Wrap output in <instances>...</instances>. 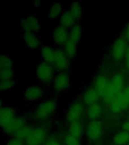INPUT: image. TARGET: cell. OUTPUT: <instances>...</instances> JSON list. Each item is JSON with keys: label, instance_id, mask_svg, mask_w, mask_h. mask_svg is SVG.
I'll list each match as a JSON object with an SVG mask.
<instances>
[{"label": "cell", "instance_id": "cell-27", "mask_svg": "<svg viewBox=\"0 0 129 145\" xmlns=\"http://www.w3.org/2000/svg\"><path fill=\"white\" fill-rule=\"evenodd\" d=\"M68 11L76 19V20H79L82 15V8L81 5L79 2H73L70 5V8Z\"/></svg>", "mask_w": 129, "mask_h": 145}, {"label": "cell", "instance_id": "cell-9", "mask_svg": "<svg viewBox=\"0 0 129 145\" xmlns=\"http://www.w3.org/2000/svg\"><path fill=\"white\" fill-rule=\"evenodd\" d=\"M104 133V125L99 120H91L86 126V136L91 141H97Z\"/></svg>", "mask_w": 129, "mask_h": 145}, {"label": "cell", "instance_id": "cell-28", "mask_svg": "<svg viewBox=\"0 0 129 145\" xmlns=\"http://www.w3.org/2000/svg\"><path fill=\"white\" fill-rule=\"evenodd\" d=\"M82 36V27L79 24H76L70 29V39L76 43H79Z\"/></svg>", "mask_w": 129, "mask_h": 145}, {"label": "cell", "instance_id": "cell-6", "mask_svg": "<svg viewBox=\"0 0 129 145\" xmlns=\"http://www.w3.org/2000/svg\"><path fill=\"white\" fill-rule=\"evenodd\" d=\"M85 112V106L81 101H76L72 102L67 108L65 113V119L68 123L76 122L80 120Z\"/></svg>", "mask_w": 129, "mask_h": 145}, {"label": "cell", "instance_id": "cell-32", "mask_svg": "<svg viewBox=\"0 0 129 145\" xmlns=\"http://www.w3.org/2000/svg\"><path fill=\"white\" fill-rule=\"evenodd\" d=\"M6 145H24V143H23V140L17 138H14L10 139L7 142Z\"/></svg>", "mask_w": 129, "mask_h": 145}, {"label": "cell", "instance_id": "cell-8", "mask_svg": "<svg viewBox=\"0 0 129 145\" xmlns=\"http://www.w3.org/2000/svg\"><path fill=\"white\" fill-rule=\"evenodd\" d=\"M71 84V79L69 73L66 72H58L56 73L52 82V88L57 93L66 91L69 89Z\"/></svg>", "mask_w": 129, "mask_h": 145}, {"label": "cell", "instance_id": "cell-1", "mask_svg": "<svg viewBox=\"0 0 129 145\" xmlns=\"http://www.w3.org/2000/svg\"><path fill=\"white\" fill-rule=\"evenodd\" d=\"M57 107V101L52 98L42 101L38 104L33 113L34 120L37 121H44L54 115Z\"/></svg>", "mask_w": 129, "mask_h": 145}, {"label": "cell", "instance_id": "cell-5", "mask_svg": "<svg viewBox=\"0 0 129 145\" xmlns=\"http://www.w3.org/2000/svg\"><path fill=\"white\" fill-rule=\"evenodd\" d=\"M14 61L8 54L0 57V80L14 79Z\"/></svg>", "mask_w": 129, "mask_h": 145}, {"label": "cell", "instance_id": "cell-21", "mask_svg": "<svg viewBox=\"0 0 129 145\" xmlns=\"http://www.w3.org/2000/svg\"><path fill=\"white\" fill-rule=\"evenodd\" d=\"M56 54V49L50 45H45L40 48V55L44 62L48 63H53L54 57Z\"/></svg>", "mask_w": 129, "mask_h": 145}, {"label": "cell", "instance_id": "cell-13", "mask_svg": "<svg viewBox=\"0 0 129 145\" xmlns=\"http://www.w3.org/2000/svg\"><path fill=\"white\" fill-rule=\"evenodd\" d=\"M47 138V131L42 127H35L26 139V145H41Z\"/></svg>", "mask_w": 129, "mask_h": 145}, {"label": "cell", "instance_id": "cell-14", "mask_svg": "<svg viewBox=\"0 0 129 145\" xmlns=\"http://www.w3.org/2000/svg\"><path fill=\"white\" fill-rule=\"evenodd\" d=\"M52 38L55 45L63 47L70 39V32L67 29L58 25L53 30Z\"/></svg>", "mask_w": 129, "mask_h": 145}, {"label": "cell", "instance_id": "cell-12", "mask_svg": "<svg viewBox=\"0 0 129 145\" xmlns=\"http://www.w3.org/2000/svg\"><path fill=\"white\" fill-rule=\"evenodd\" d=\"M45 95V89L39 85L29 86L24 91L23 99L27 102H36L42 99Z\"/></svg>", "mask_w": 129, "mask_h": 145}, {"label": "cell", "instance_id": "cell-23", "mask_svg": "<svg viewBox=\"0 0 129 145\" xmlns=\"http://www.w3.org/2000/svg\"><path fill=\"white\" fill-rule=\"evenodd\" d=\"M84 133V125L82 122L79 120L76 122L70 123L69 129H68V134L70 135L73 136L75 138H80Z\"/></svg>", "mask_w": 129, "mask_h": 145}, {"label": "cell", "instance_id": "cell-4", "mask_svg": "<svg viewBox=\"0 0 129 145\" xmlns=\"http://www.w3.org/2000/svg\"><path fill=\"white\" fill-rule=\"evenodd\" d=\"M129 107V85L115 95L109 104V110L113 113H120Z\"/></svg>", "mask_w": 129, "mask_h": 145}, {"label": "cell", "instance_id": "cell-7", "mask_svg": "<svg viewBox=\"0 0 129 145\" xmlns=\"http://www.w3.org/2000/svg\"><path fill=\"white\" fill-rule=\"evenodd\" d=\"M128 45L124 37H118L113 41L111 46V55L115 61H121L124 58Z\"/></svg>", "mask_w": 129, "mask_h": 145}, {"label": "cell", "instance_id": "cell-17", "mask_svg": "<svg viewBox=\"0 0 129 145\" xmlns=\"http://www.w3.org/2000/svg\"><path fill=\"white\" fill-rule=\"evenodd\" d=\"M26 125H27V121L25 118L23 116H16L14 120L8 126L2 129V131L8 135H14L19 129L25 126Z\"/></svg>", "mask_w": 129, "mask_h": 145}, {"label": "cell", "instance_id": "cell-33", "mask_svg": "<svg viewBox=\"0 0 129 145\" xmlns=\"http://www.w3.org/2000/svg\"><path fill=\"white\" fill-rule=\"evenodd\" d=\"M45 145H61V144L56 138H49L46 140Z\"/></svg>", "mask_w": 129, "mask_h": 145}, {"label": "cell", "instance_id": "cell-11", "mask_svg": "<svg viewBox=\"0 0 129 145\" xmlns=\"http://www.w3.org/2000/svg\"><path fill=\"white\" fill-rule=\"evenodd\" d=\"M70 60L62 48H57L52 65L58 72H67L70 67Z\"/></svg>", "mask_w": 129, "mask_h": 145}, {"label": "cell", "instance_id": "cell-3", "mask_svg": "<svg viewBox=\"0 0 129 145\" xmlns=\"http://www.w3.org/2000/svg\"><path fill=\"white\" fill-rule=\"evenodd\" d=\"M55 69L51 63L42 61L36 68V77L41 84L47 86L51 83L55 76Z\"/></svg>", "mask_w": 129, "mask_h": 145}, {"label": "cell", "instance_id": "cell-35", "mask_svg": "<svg viewBox=\"0 0 129 145\" xmlns=\"http://www.w3.org/2000/svg\"><path fill=\"white\" fill-rule=\"evenodd\" d=\"M123 35H124V38L126 40L129 41V22L128 23L126 26H125V28H124V29Z\"/></svg>", "mask_w": 129, "mask_h": 145}, {"label": "cell", "instance_id": "cell-36", "mask_svg": "<svg viewBox=\"0 0 129 145\" xmlns=\"http://www.w3.org/2000/svg\"><path fill=\"white\" fill-rule=\"evenodd\" d=\"M122 129L124 131H127L129 133V120L128 121H124L122 124Z\"/></svg>", "mask_w": 129, "mask_h": 145}, {"label": "cell", "instance_id": "cell-20", "mask_svg": "<svg viewBox=\"0 0 129 145\" xmlns=\"http://www.w3.org/2000/svg\"><path fill=\"white\" fill-rule=\"evenodd\" d=\"M100 95L94 90V88L92 86L88 87L84 91L81 95V101L84 104L86 105H91L97 102V100L99 99Z\"/></svg>", "mask_w": 129, "mask_h": 145}, {"label": "cell", "instance_id": "cell-25", "mask_svg": "<svg viewBox=\"0 0 129 145\" xmlns=\"http://www.w3.org/2000/svg\"><path fill=\"white\" fill-rule=\"evenodd\" d=\"M77 44L76 42H74L72 39H69V40L64 44L63 46V52H65V54L67 55L70 59H73L76 54L77 52Z\"/></svg>", "mask_w": 129, "mask_h": 145}, {"label": "cell", "instance_id": "cell-26", "mask_svg": "<svg viewBox=\"0 0 129 145\" xmlns=\"http://www.w3.org/2000/svg\"><path fill=\"white\" fill-rule=\"evenodd\" d=\"M113 139L115 144L125 145L129 142V133L122 129L115 133Z\"/></svg>", "mask_w": 129, "mask_h": 145}, {"label": "cell", "instance_id": "cell-18", "mask_svg": "<svg viewBox=\"0 0 129 145\" xmlns=\"http://www.w3.org/2000/svg\"><path fill=\"white\" fill-rule=\"evenodd\" d=\"M25 45L32 50L39 48L41 46V39L37 33H23L22 35Z\"/></svg>", "mask_w": 129, "mask_h": 145}, {"label": "cell", "instance_id": "cell-24", "mask_svg": "<svg viewBox=\"0 0 129 145\" xmlns=\"http://www.w3.org/2000/svg\"><path fill=\"white\" fill-rule=\"evenodd\" d=\"M63 13V3L61 2H53L48 9V16L52 20L59 18Z\"/></svg>", "mask_w": 129, "mask_h": 145}, {"label": "cell", "instance_id": "cell-37", "mask_svg": "<svg viewBox=\"0 0 129 145\" xmlns=\"http://www.w3.org/2000/svg\"><path fill=\"white\" fill-rule=\"evenodd\" d=\"M33 5L34 6L37 7V8H38V7L41 6V5H42V1H39V0H36V1H34L33 2Z\"/></svg>", "mask_w": 129, "mask_h": 145}, {"label": "cell", "instance_id": "cell-19", "mask_svg": "<svg viewBox=\"0 0 129 145\" xmlns=\"http://www.w3.org/2000/svg\"><path fill=\"white\" fill-rule=\"evenodd\" d=\"M104 113V108L101 104L96 102L94 104L88 105L86 109V115L90 120H97L101 117Z\"/></svg>", "mask_w": 129, "mask_h": 145}, {"label": "cell", "instance_id": "cell-15", "mask_svg": "<svg viewBox=\"0 0 129 145\" xmlns=\"http://www.w3.org/2000/svg\"><path fill=\"white\" fill-rule=\"evenodd\" d=\"M15 111L10 106H1L0 110V125L2 129H5L16 117Z\"/></svg>", "mask_w": 129, "mask_h": 145}, {"label": "cell", "instance_id": "cell-30", "mask_svg": "<svg viewBox=\"0 0 129 145\" xmlns=\"http://www.w3.org/2000/svg\"><path fill=\"white\" fill-rule=\"evenodd\" d=\"M15 86L14 79H7V80H0V90L1 91H8Z\"/></svg>", "mask_w": 129, "mask_h": 145}, {"label": "cell", "instance_id": "cell-16", "mask_svg": "<svg viewBox=\"0 0 129 145\" xmlns=\"http://www.w3.org/2000/svg\"><path fill=\"white\" fill-rule=\"evenodd\" d=\"M109 82V80H108L107 77L103 74L97 75L93 79L92 87L100 95V97H103L106 92Z\"/></svg>", "mask_w": 129, "mask_h": 145}, {"label": "cell", "instance_id": "cell-34", "mask_svg": "<svg viewBox=\"0 0 129 145\" xmlns=\"http://www.w3.org/2000/svg\"><path fill=\"white\" fill-rule=\"evenodd\" d=\"M124 66H125L127 70H129V46L128 48V50H127V52L126 54H125V56H124Z\"/></svg>", "mask_w": 129, "mask_h": 145}, {"label": "cell", "instance_id": "cell-29", "mask_svg": "<svg viewBox=\"0 0 129 145\" xmlns=\"http://www.w3.org/2000/svg\"><path fill=\"white\" fill-rule=\"evenodd\" d=\"M32 129L33 128L31 126L26 125L25 126L22 127L21 129H19L16 132L15 135H14V138H17L22 140H26V139L28 138V136L29 135V134L31 132Z\"/></svg>", "mask_w": 129, "mask_h": 145}, {"label": "cell", "instance_id": "cell-10", "mask_svg": "<svg viewBox=\"0 0 129 145\" xmlns=\"http://www.w3.org/2000/svg\"><path fill=\"white\" fill-rule=\"evenodd\" d=\"M20 27L23 33H37L42 29V24L38 18L33 14L23 18L20 23Z\"/></svg>", "mask_w": 129, "mask_h": 145}, {"label": "cell", "instance_id": "cell-31", "mask_svg": "<svg viewBox=\"0 0 129 145\" xmlns=\"http://www.w3.org/2000/svg\"><path fill=\"white\" fill-rule=\"evenodd\" d=\"M63 141L65 145H81L79 138H75L69 134L66 135L63 138Z\"/></svg>", "mask_w": 129, "mask_h": 145}, {"label": "cell", "instance_id": "cell-2", "mask_svg": "<svg viewBox=\"0 0 129 145\" xmlns=\"http://www.w3.org/2000/svg\"><path fill=\"white\" fill-rule=\"evenodd\" d=\"M124 78L121 72H116L113 76L109 82L106 92L103 96L104 101L110 104L115 95L124 88Z\"/></svg>", "mask_w": 129, "mask_h": 145}, {"label": "cell", "instance_id": "cell-22", "mask_svg": "<svg viewBox=\"0 0 129 145\" xmlns=\"http://www.w3.org/2000/svg\"><path fill=\"white\" fill-rule=\"evenodd\" d=\"M76 24L75 19L71 14L68 11H63V13L59 18V25L66 29H71Z\"/></svg>", "mask_w": 129, "mask_h": 145}]
</instances>
